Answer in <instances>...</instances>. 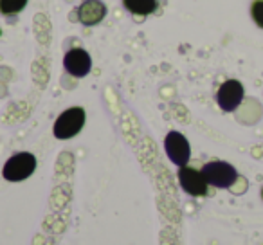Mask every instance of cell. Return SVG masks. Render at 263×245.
Here are the masks:
<instances>
[{"instance_id": "cell-1", "label": "cell", "mask_w": 263, "mask_h": 245, "mask_svg": "<svg viewBox=\"0 0 263 245\" xmlns=\"http://www.w3.org/2000/svg\"><path fill=\"white\" fill-rule=\"evenodd\" d=\"M85 125V110L81 106H72L67 108L65 112L60 114L56 119L54 126H52V134L56 139H70V137L78 136Z\"/></svg>"}, {"instance_id": "cell-2", "label": "cell", "mask_w": 263, "mask_h": 245, "mask_svg": "<svg viewBox=\"0 0 263 245\" xmlns=\"http://www.w3.org/2000/svg\"><path fill=\"white\" fill-rule=\"evenodd\" d=\"M34 169H36V157L29 152H20L8 159L4 169H2V175L9 182H20L33 175Z\"/></svg>"}, {"instance_id": "cell-3", "label": "cell", "mask_w": 263, "mask_h": 245, "mask_svg": "<svg viewBox=\"0 0 263 245\" xmlns=\"http://www.w3.org/2000/svg\"><path fill=\"white\" fill-rule=\"evenodd\" d=\"M202 173H204V177H205V180H208L209 186L222 187V190L231 187L238 179L236 168L226 161L208 162V164H204V168H202Z\"/></svg>"}, {"instance_id": "cell-4", "label": "cell", "mask_w": 263, "mask_h": 245, "mask_svg": "<svg viewBox=\"0 0 263 245\" xmlns=\"http://www.w3.org/2000/svg\"><path fill=\"white\" fill-rule=\"evenodd\" d=\"M164 150H166L168 159L175 166H179V168L187 166L190 157H191V148H190V141L180 132H170L168 136H166Z\"/></svg>"}, {"instance_id": "cell-5", "label": "cell", "mask_w": 263, "mask_h": 245, "mask_svg": "<svg viewBox=\"0 0 263 245\" xmlns=\"http://www.w3.org/2000/svg\"><path fill=\"white\" fill-rule=\"evenodd\" d=\"M245 96L243 85L238 80H227L220 85L218 92H216V103L223 112H234L238 106L241 105Z\"/></svg>"}, {"instance_id": "cell-6", "label": "cell", "mask_w": 263, "mask_h": 245, "mask_svg": "<svg viewBox=\"0 0 263 245\" xmlns=\"http://www.w3.org/2000/svg\"><path fill=\"white\" fill-rule=\"evenodd\" d=\"M179 184L187 195L191 197H204L208 193V180H205L202 169L190 168V166H182L179 169Z\"/></svg>"}, {"instance_id": "cell-7", "label": "cell", "mask_w": 263, "mask_h": 245, "mask_svg": "<svg viewBox=\"0 0 263 245\" xmlns=\"http://www.w3.org/2000/svg\"><path fill=\"white\" fill-rule=\"evenodd\" d=\"M63 67L74 78H85L92 69V58L85 49H70L63 58Z\"/></svg>"}, {"instance_id": "cell-8", "label": "cell", "mask_w": 263, "mask_h": 245, "mask_svg": "<svg viewBox=\"0 0 263 245\" xmlns=\"http://www.w3.org/2000/svg\"><path fill=\"white\" fill-rule=\"evenodd\" d=\"M106 16V6L101 0H83L81 6L78 8V20L83 26H98Z\"/></svg>"}, {"instance_id": "cell-9", "label": "cell", "mask_w": 263, "mask_h": 245, "mask_svg": "<svg viewBox=\"0 0 263 245\" xmlns=\"http://www.w3.org/2000/svg\"><path fill=\"white\" fill-rule=\"evenodd\" d=\"M123 6L137 16H148L157 9V0H123Z\"/></svg>"}, {"instance_id": "cell-10", "label": "cell", "mask_w": 263, "mask_h": 245, "mask_svg": "<svg viewBox=\"0 0 263 245\" xmlns=\"http://www.w3.org/2000/svg\"><path fill=\"white\" fill-rule=\"evenodd\" d=\"M29 0H0V13L2 15H15L27 6Z\"/></svg>"}, {"instance_id": "cell-11", "label": "cell", "mask_w": 263, "mask_h": 245, "mask_svg": "<svg viewBox=\"0 0 263 245\" xmlns=\"http://www.w3.org/2000/svg\"><path fill=\"white\" fill-rule=\"evenodd\" d=\"M251 16L259 29H263V0H254L251 6Z\"/></svg>"}, {"instance_id": "cell-12", "label": "cell", "mask_w": 263, "mask_h": 245, "mask_svg": "<svg viewBox=\"0 0 263 245\" xmlns=\"http://www.w3.org/2000/svg\"><path fill=\"white\" fill-rule=\"evenodd\" d=\"M261 198H263V190H261Z\"/></svg>"}, {"instance_id": "cell-13", "label": "cell", "mask_w": 263, "mask_h": 245, "mask_svg": "<svg viewBox=\"0 0 263 245\" xmlns=\"http://www.w3.org/2000/svg\"><path fill=\"white\" fill-rule=\"evenodd\" d=\"M0 34H2V31H0Z\"/></svg>"}]
</instances>
